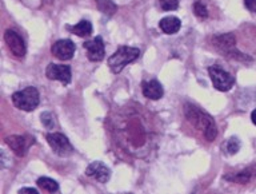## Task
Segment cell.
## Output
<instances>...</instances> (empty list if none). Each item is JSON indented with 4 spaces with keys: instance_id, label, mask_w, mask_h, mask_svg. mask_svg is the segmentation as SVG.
I'll list each match as a JSON object with an SVG mask.
<instances>
[{
    "instance_id": "1",
    "label": "cell",
    "mask_w": 256,
    "mask_h": 194,
    "mask_svg": "<svg viewBox=\"0 0 256 194\" xmlns=\"http://www.w3.org/2000/svg\"><path fill=\"white\" fill-rule=\"evenodd\" d=\"M184 113H186V118L195 126L196 129L200 130L204 134V138L208 142L215 141V138L218 137V127H216L211 115H208L207 113H204L192 105L186 106Z\"/></svg>"
},
{
    "instance_id": "2",
    "label": "cell",
    "mask_w": 256,
    "mask_h": 194,
    "mask_svg": "<svg viewBox=\"0 0 256 194\" xmlns=\"http://www.w3.org/2000/svg\"><path fill=\"white\" fill-rule=\"evenodd\" d=\"M140 55V50L130 46H120L111 57L108 58V66L114 74H119L127 65L135 62Z\"/></svg>"
},
{
    "instance_id": "3",
    "label": "cell",
    "mask_w": 256,
    "mask_h": 194,
    "mask_svg": "<svg viewBox=\"0 0 256 194\" xmlns=\"http://www.w3.org/2000/svg\"><path fill=\"white\" fill-rule=\"evenodd\" d=\"M39 91L32 86L12 94V103L15 105L16 109L23 110V111L35 110L39 106Z\"/></svg>"
},
{
    "instance_id": "4",
    "label": "cell",
    "mask_w": 256,
    "mask_h": 194,
    "mask_svg": "<svg viewBox=\"0 0 256 194\" xmlns=\"http://www.w3.org/2000/svg\"><path fill=\"white\" fill-rule=\"evenodd\" d=\"M208 73L211 77L212 85L219 91H230L235 85V78L232 77L228 71L222 69L220 66H211L208 69Z\"/></svg>"
},
{
    "instance_id": "5",
    "label": "cell",
    "mask_w": 256,
    "mask_h": 194,
    "mask_svg": "<svg viewBox=\"0 0 256 194\" xmlns=\"http://www.w3.org/2000/svg\"><path fill=\"white\" fill-rule=\"evenodd\" d=\"M48 145L51 146L54 153L59 157H68L74 153L71 142L68 141V138L62 133H48L46 135Z\"/></svg>"
},
{
    "instance_id": "6",
    "label": "cell",
    "mask_w": 256,
    "mask_h": 194,
    "mask_svg": "<svg viewBox=\"0 0 256 194\" xmlns=\"http://www.w3.org/2000/svg\"><path fill=\"white\" fill-rule=\"evenodd\" d=\"M4 42H6L8 50L11 51L14 57L24 58V55H26V45H24L23 38L20 37L19 34L12 31V30H7L4 33Z\"/></svg>"
},
{
    "instance_id": "7",
    "label": "cell",
    "mask_w": 256,
    "mask_h": 194,
    "mask_svg": "<svg viewBox=\"0 0 256 194\" xmlns=\"http://www.w3.org/2000/svg\"><path fill=\"white\" fill-rule=\"evenodd\" d=\"M46 75L51 81H59L63 85H68L71 82V67L66 65H48L46 70Z\"/></svg>"
},
{
    "instance_id": "8",
    "label": "cell",
    "mask_w": 256,
    "mask_h": 194,
    "mask_svg": "<svg viewBox=\"0 0 256 194\" xmlns=\"http://www.w3.org/2000/svg\"><path fill=\"white\" fill-rule=\"evenodd\" d=\"M75 50L76 47L74 42L70 39H60V41L55 42L51 47L52 54L60 61H70L74 57Z\"/></svg>"
},
{
    "instance_id": "9",
    "label": "cell",
    "mask_w": 256,
    "mask_h": 194,
    "mask_svg": "<svg viewBox=\"0 0 256 194\" xmlns=\"http://www.w3.org/2000/svg\"><path fill=\"white\" fill-rule=\"evenodd\" d=\"M212 42H214V46H215L219 51L227 54L230 57L235 58V54L238 53V51H235L236 39L232 34H222V35L214 37Z\"/></svg>"
},
{
    "instance_id": "10",
    "label": "cell",
    "mask_w": 256,
    "mask_h": 194,
    "mask_svg": "<svg viewBox=\"0 0 256 194\" xmlns=\"http://www.w3.org/2000/svg\"><path fill=\"white\" fill-rule=\"evenodd\" d=\"M35 141V139H34ZM32 139L27 141V138L23 137V135H10L4 139L6 145L10 147V149L14 151V153L18 155V157H24L27 154L30 146H31Z\"/></svg>"
},
{
    "instance_id": "11",
    "label": "cell",
    "mask_w": 256,
    "mask_h": 194,
    "mask_svg": "<svg viewBox=\"0 0 256 194\" xmlns=\"http://www.w3.org/2000/svg\"><path fill=\"white\" fill-rule=\"evenodd\" d=\"M84 49L87 51L88 59L91 62L103 61L104 55H106V49H104V42L102 37H96L92 41L86 42Z\"/></svg>"
},
{
    "instance_id": "12",
    "label": "cell",
    "mask_w": 256,
    "mask_h": 194,
    "mask_svg": "<svg viewBox=\"0 0 256 194\" xmlns=\"http://www.w3.org/2000/svg\"><path fill=\"white\" fill-rule=\"evenodd\" d=\"M86 174H87L88 177L94 178V179L102 182V183L108 182V179L111 177L110 169L104 163H102V162H92L91 165L86 169Z\"/></svg>"
},
{
    "instance_id": "13",
    "label": "cell",
    "mask_w": 256,
    "mask_h": 194,
    "mask_svg": "<svg viewBox=\"0 0 256 194\" xmlns=\"http://www.w3.org/2000/svg\"><path fill=\"white\" fill-rule=\"evenodd\" d=\"M142 91H143L144 97L148 98V99H154V101L160 99L164 94L163 87H162V85H160L156 79L143 82V85H142Z\"/></svg>"
},
{
    "instance_id": "14",
    "label": "cell",
    "mask_w": 256,
    "mask_h": 194,
    "mask_svg": "<svg viewBox=\"0 0 256 194\" xmlns=\"http://www.w3.org/2000/svg\"><path fill=\"white\" fill-rule=\"evenodd\" d=\"M159 27L162 29L164 34L167 35H174L180 30L182 27V22H180L179 18L176 17H166L163 18L159 23Z\"/></svg>"
},
{
    "instance_id": "15",
    "label": "cell",
    "mask_w": 256,
    "mask_h": 194,
    "mask_svg": "<svg viewBox=\"0 0 256 194\" xmlns=\"http://www.w3.org/2000/svg\"><path fill=\"white\" fill-rule=\"evenodd\" d=\"M71 33L78 35V37H90L92 34V25L88 21H82L79 23H76L74 27H71Z\"/></svg>"
},
{
    "instance_id": "16",
    "label": "cell",
    "mask_w": 256,
    "mask_h": 194,
    "mask_svg": "<svg viewBox=\"0 0 256 194\" xmlns=\"http://www.w3.org/2000/svg\"><path fill=\"white\" fill-rule=\"evenodd\" d=\"M36 183H38L40 189H43L44 191H48V193H55V191L59 190V183L55 179H52V178L40 177Z\"/></svg>"
},
{
    "instance_id": "17",
    "label": "cell",
    "mask_w": 256,
    "mask_h": 194,
    "mask_svg": "<svg viewBox=\"0 0 256 194\" xmlns=\"http://www.w3.org/2000/svg\"><path fill=\"white\" fill-rule=\"evenodd\" d=\"M96 7L99 9L100 13H103L107 17H111L116 13V6L111 0H95Z\"/></svg>"
},
{
    "instance_id": "18",
    "label": "cell",
    "mask_w": 256,
    "mask_h": 194,
    "mask_svg": "<svg viewBox=\"0 0 256 194\" xmlns=\"http://www.w3.org/2000/svg\"><path fill=\"white\" fill-rule=\"evenodd\" d=\"M194 13H195V15L199 19H206V18H208V10L202 0H198L195 5H194Z\"/></svg>"
},
{
    "instance_id": "19",
    "label": "cell",
    "mask_w": 256,
    "mask_h": 194,
    "mask_svg": "<svg viewBox=\"0 0 256 194\" xmlns=\"http://www.w3.org/2000/svg\"><path fill=\"white\" fill-rule=\"evenodd\" d=\"M240 150V141L236 137L230 138L227 142H226V151L228 154H236Z\"/></svg>"
},
{
    "instance_id": "20",
    "label": "cell",
    "mask_w": 256,
    "mask_h": 194,
    "mask_svg": "<svg viewBox=\"0 0 256 194\" xmlns=\"http://www.w3.org/2000/svg\"><path fill=\"white\" fill-rule=\"evenodd\" d=\"M159 6L164 11H175L179 7V0H159Z\"/></svg>"
},
{
    "instance_id": "21",
    "label": "cell",
    "mask_w": 256,
    "mask_h": 194,
    "mask_svg": "<svg viewBox=\"0 0 256 194\" xmlns=\"http://www.w3.org/2000/svg\"><path fill=\"white\" fill-rule=\"evenodd\" d=\"M42 122H43V125L48 129H51L52 126H54V118L50 113H44L42 114Z\"/></svg>"
},
{
    "instance_id": "22",
    "label": "cell",
    "mask_w": 256,
    "mask_h": 194,
    "mask_svg": "<svg viewBox=\"0 0 256 194\" xmlns=\"http://www.w3.org/2000/svg\"><path fill=\"white\" fill-rule=\"evenodd\" d=\"M244 6L247 7L250 13H256V0H244Z\"/></svg>"
},
{
    "instance_id": "23",
    "label": "cell",
    "mask_w": 256,
    "mask_h": 194,
    "mask_svg": "<svg viewBox=\"0 0 256 194\" xmlns=\"http://www.w3.org/2000/svg\"><path fill=\"white\" fill-rule=\"evenodd\" d=\"M19 193H32V194H38L39 191L34 187H24V189H20Z\"/></svg>"
},
{
    "instance_id": "24",
    "label": "cell",
    "mask_w": 256,
    "mask_h": 194,
    "mask_svg": "<svg viewBox=\"0 0 256 194\" xmlns=\"http://www.w3.org/2000/svg\"><path fill=\"white\" fill-rule=\"evenodd\" d=\"M251 119H252V123H254V125L256 126V109L254 110V111H252V114H251Z\"/></svg>"
}]
</instances>
